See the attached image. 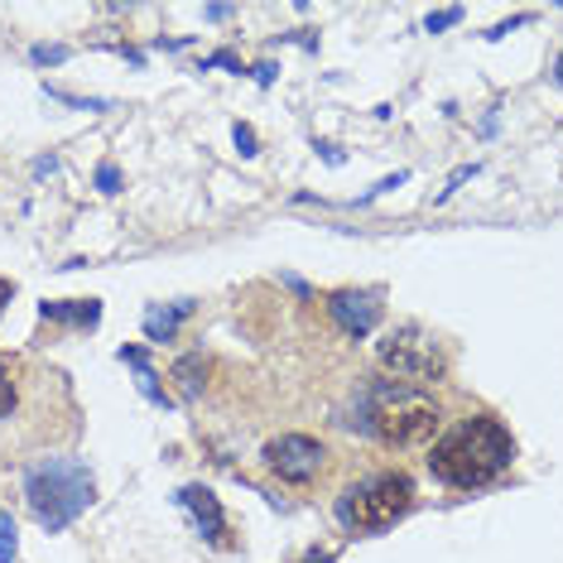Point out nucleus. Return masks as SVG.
Returning <instances> with one entry per match:
<instances>
[{"instance_id":"obj_1","label":"nucleus","mask_w":563,"mask_h":563,"mask_svg":"<svg viewBox=\"0 0 563 563\" xmlns=\"http://www.w3.org/2000/svg\"><path fill=\"white\" fill-rule=\"evenodd\" d=\"M510 463H516V439L496 415H472L463 424H453L429 453V472L457 492L492 486L496 477H506Z\"/></svg>"},{"instance_id":"obj_2","label":"nucleus","mask_w":563,"mask_h":563,"mask_svg":"<svg viewBox=\"0 0 563 563\" xmlns=\"http://www.w3.org/2000/svg\"><path fill=\"white\" fill-rule=\"evenodd\" d=\"M24 501H30V516L40 520V530L63 534L68 525H78L97 501V477L82 457H34L24 467Z\"/></svg>"},{"instance_id":"obj_3","label":"nucleus","mask_w":563,"mask_h":563,"mask_svg":"<svg viewBox=\"0 0 563 563\" xmlns=\"http://www.w3.org/2000/svg\"><path fill=\"white\" fill-rule=\"evenodd\" d=\"M415 506V482L405 472H376V477L352 482L338 496V520L356 534H380L390 525H400Z\"/></svg>"},{"instance_id":"obj_4","label":"nucleus","mask_w":563,"mask_h":563,"mask_svg":"<svg viewBox=\"0 0 563 563\" xmlns=\"http://www.w3.org/2000/svg\"><path fill=\"white\" fill-rule=\"evenodd\" d=\"M376 400H380V409L371 415V429H376V439L390 443V448H415V443L433 439L443 424L439 405L424 400V395L409 390V386H376Z\"/></svg>"},{"instance_id":"obj_5","label":"nucleus","mask_w":563,"mask_h":563,"mask_svg":"<svg viewBox=\"0 0 563 563\" xmlns=\"http://www.w3.org/2000/svg\"><path fill=\"white\" fill-rule=\"evenodd\" d=\"M376 362H380L386 376L405 380V386H415V380H439L443 371H448L443 347L429 338L424 328H415V323L390 328L386 338L376 342Z\"/></svg>"},{"instance_id":"obj_6","label":"nucleus","mask_w":563,"mask_h":563,"mask_svg":"<svg viewBox=\"0 0 563 563\" xmlns=\"http://www.w3.org/2000/svg\"><path fill=\"white\" fill-rule=\"evenodd\" d=\"M261 463L271 467L279 482L303 486V482H313L318 472H323L328 448L318 443L313 433H279V439H271V443L261 448Z\"/></svg>"},{"instance_id":"obj_7","label":"nucleus","mask_w":563,"mask_h":563,"mask_svg":"<svg viewBox=\"0 0 563 563\" xmlns=\"http://www.w3.org/2000/svg\"><path fill=\"white\" fill-rule=\"evenodd\" d=\"M380 289H332L328 294V313L347 338H366L380 323Z\"/></svg>"},{"instance_id":"obj_8","label":"nucleus","mask_w":563,"mask_h":563,"mask_svg":"<svg viewBox=\"0 0 563 563\" xmlns=\"http://www.w3.org/2000/svg\"><path fill=\"white\" fill-rule=\"evenodd\" d=\"M174 506L194 516V530H198V540H202V544H227V516H222L217 496H212L202 482L178 486V492H174Z\"/></svg>"},{"instance_id":"obj_9","label":"nucleus","mask_w":563,"mask_h":563,"mask_svg":"<svg viewBox=\"0 0 563 563\" xmlns=\"http://www.w3.org/2000/svg\"><path fill=\"white\" fill-rule=\"evenodd\" d=\"M188 313H194V303H188V299H178V303H150L140 323H145V338L150 342H174L178 338V323H184Z\"/></svg>"},{"instance_id":"obj_10","label":"nucleus","mask_w":563,"mask_h":563,"mask_svg":"<svg viewBox=\"0 0 563 563\" xmlns=\"http://www.w3.org/2000/svg\"><path fill=\"white\" fill-rule=\"evenodd\" d=\"M121 362L135 371V386H140V395H145L150 405H155V409H169V395L159 390L155 366H150V352H145V347H135V342H131V347H121Z\"/></svg>"},{"instance_id":"obj_11","label":"nucleus","mask_w":563,"mask_h":563,"mask_svg":"<svg viewBox=\"0 0 563 563\" xmlns=\"http://www.w3.org/2000/svg\"><path fill=\"white\" fill-rule=\"evenodd\" d=\"M44 318H58V323H68V328L92 332L97 318H101V299H68V303L44 299Z\"/></svg>"},{"instance_id":"obj_12","label":"nucleus","mask_w":563,"mask_h":563,"mask_svg":"<svg viewBox=\"0 0 563 563\" xmlns=\"http://www.w3.org/2000/svg\"><path fill=\"white\" fill-rule=\"evenodd\" d=\"M208 371H212V362L202 352L178 356V362H174V386H178V395H184V400H198V395L208 390Z\"/></svg>"},{"instance_id":"obj_13","label":"nucleus","mask_w":563,"mask_h":563,"mask_svg":"<svg viewBox=\"0 0 563 563\" xmlns=\"http://www.w3.org/2000/svg\"><path fill=\"white\" fill-rule=\"evenodd\" d=\"M15 405H20L15 356H10V352H0V419H5V415H15Z\"/></svg>"},{"instance_id":"obj_14","label":"nucleus","mask_w":563,"mask_h":563,"mask_svg":"<svg viewBox=\"0 0 563 563\" xmlns=\"http://www.w3.org/2000/svg\"><path fill=\"white\" fill-rule=\"evenodd\" d=\"M15 549H20L15 516H10V510H0V563H15Z\"/></svg>"},{"instance_id":"obj_15","label":"nucleus","mask_w":563,"mask_h":563,"mask_svg":"<svg viewBox=\"0 0 563 563\" xmlns=\"http://www.w3.org/2000/svg\"><path fill=\"white\" fill-rule=\"evenodd\" d=\"M48 97H54V101H63V107H78V111H111V101L78 97V92H63V87H48Z\"/></svg>"},{"instance_id":"obj_16","label":"nucleus","mask_w":563,"mask_h":563,"mask_svg":"<svg viewBox=\"0 0 563 563\" xmlns=\"http://www.w3.org/2000/svg\"><path fill=\"white\" fill-rule=\"evenodd\" d=\"M232 140H236V155H241V159H255V155H261V140H255V131H251L246 121L232 125Z\"/></svg>"},{"instance_id":"obj_17","label":"nucleus","mask_w":563,"mask_h":563,"mask_svg":"<svg viewBox=\"0 0 563 563\" xmlns=\"http://www.w3.org/2000/svg\"><path fill=\"white\" fill-rule=\"evenodd\" d=\"M457 20H463V5H453V10H429V15H424V30H429V34H443L448 24H457Z\"/></svg>"},{"instance_id":"obj_18","label":"nucleus","mask_w":563,"mask_h":563,"mask_svg":"<svg viewBox=\"0 0 563 563\" xmlns=\"http://www.w3.org/2000/svg\"><path fill=\"white\" fill-rule=\"evenodd\" d=\"M30 58L40 63V68H54V63H68V48H63V44H34Z\"/></svg>"},{"instance_id":"obj_19","label":"nucleus","mask_w":563,"mask_h":563,"mask_svg":"<svg viewBox=\"0 0 563 563\" xmlns=\"http://www.w3.org/2000/svg\"><path fill=\"white\" fill-rule=\"evenodd\" d=\"M477 174H482V164H463V169H457V174H453V178H448V184H443V194L433 198V202H448V198L457 194V188L467 184V178H477Z\"/></svg>"},{"instance_id":"obj_20","label":"nucleus","mask_w":563,"mask_h":563,"mask_svg":"<svg viewBox=\"0 0 563 563\" xmlns=\"http://www.w3.org/2000/svg\"><path fill=\"white\" fill-rule=\"evenodd\" d=\"M121 184H125V178H121L117 164H101V169H97V188H101L107 198H117V194H121Z\"/></svg>"},{"instance_id":"obj_21","label":"nucleus","mask_w":563,"mask_h":563,"mask_svg":"<svg viewBox=\"0 0 563 563\" xmlns=\"http://www.w3.org/2000/svg\"><path fill=\"white\" fill-rule=\"evenodd\" d=\"M405 178H409L405 169H400V174H390V178H380V184H376V188H371V194H362V198H356V202H352V208H366V202H371V198H380V194H390V188H400V184H405Z\"/></svg>"},{"instance_id":"obj_22","label":"nucleus","mask_w":563,"mask_h":563,"mask_svg":"<svg viewBox=\"0 0 563 563\" xmlns=\"http://www.w3.org/2000/svg\"><path fill=\"white\" fill-rule=\"evenodd\" d=\"M212 68H227V73H246V68H241V58H236V54H212V58H202V73H212Z\"/></svg>"},{"instance_id":"obj_23","label":"nucleus","mask_w":563,"mask_h":563,"mask_svg":"<svg viewBox=\"0 0 563 563\" xmlns=\"http://www.w3.org/2000/svg\"><path fill=\"white\" fill-rule=\"evenodd\" d=\"M318 159H323V164H342V150H338V145H323V140H318Z\"/></svg>"},{"instance_id":"obj_24","label":"nucleus","mask_w":563,"mask_h":563,"mask_svg":"<svg viewBox=\"0 0 563 563\" xmlns=\"http://www.w3.org/2000/svg\"><path fill=\"white\" fill-rule=\"evenodd\" d=\"M299 563H338V559H332V554H328V549H309V554H303Z\"/></svg>"},{"instance_id":"obj_25","label":"nucleus","mask_w":563,"mask_h":563,"mask_svg":"<svg viewBox=\"0 0 563 563\" xmlns=\"http://www.w3.org/2000/svg\"><path fill=\"white\" fill-rule=\"evenodd\" d=\"M202 15H208V20H232V5H208Z\"/></svg>"},{"instance_id":"obj_26","label":"nucleus","mask_w":563,"mask_h":563,"mask_svg":"<svg viewBox=\"0 0 563 563\" xmlns=\"http://www.w3.org/2000/svg\"><path fill=\"white\" fill-rule=\"evenodd\" d=\"M10 299H15V285H10V279H0V313H5Z\"/></svg>"},{"instance_id":"obj_27","label":"nucleus","mask_w":563,"mask_h":563,"mask_svg":"<svg viewBox=\"0 0 563 563\" xmlns=\"http://www.w3.org/2000/svg\"><path fill=\"white\" fill-rule=\"evenodd\" d=\"M255 73H261V87H271V82H275V73H279V68H275V63H261V68H255Z\"/></svg>"},{"instance_id":"obj_28","label":"nucleus","mask_w":563,"mask_h":563,"mask_svg":"<svg viewBox=\"0 0 563 563\" xmlns=\"http://www.w3.org/2000/svg\"><path fill=\"white\" fill-rule=\"evenodd\" d=\"M54 169H58V159H34V174H40V178H48Z\"/></svg>"},{"instance_id":"obj_29","label":"nucleus","mask_w":563,"mask_h":563,"mask_svg":"<svg viewBox=\"0 0 563 563\" xmlns=\"http://www.w3.org/2000/svg\"><path fill=\"white\" fill-rule=\"evenodd\" d=\"M554 78H559V82H563V58H559V63H554Z\"/></svg>"}]
</instances>
